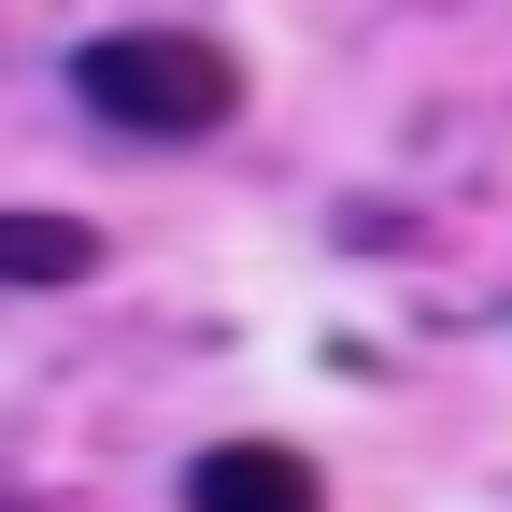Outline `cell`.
I'll list each match as a JSON object with an SVG mask.
<instances>
[{"mask_svg": "<svg viewBox=\"0 0 512 512\" xmlns=\"http://www.w3.org/2000/svg\"><path fill=\"white\" fill-rule=\"evenodd\" d=\"M185 512H328V484H313V456H285V441H214V456L185 470Z\"/></svg>", "mask_w": 512, "mask_h": 512, "instance_id": "obj_2", "label": "cell"}, {"mask_svg": "<svg viewBox=\"0 0 512 512\" xmlns=\"http://www.w3.org/2000/svg\"><path fill=\"white\" fill-rule=\"evenodd\" d=\"M72 86H86L100 128H128V143H200V128H228V100H242L228 43H200V29H100L72 57Z\"/></svg>", "mask_w": 512, "mask_h": 512, "instance_id": "obj_1", "label": "cell"}, {"mask_svg": "<svg viewBox=\"0 0 512 512\" xmlns=\"http://www.w3.org/2000/svg\"><path fill=\"white\" fill-rule=\"evenodd\" d=\"M86 271H100L86 214H0V285H86Z\"/></svg>", "mask_w": 512, "mask_h": 512, "instance_id": "obj_3", "label": "cell"}]
</instances>
